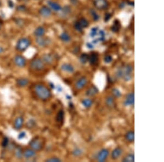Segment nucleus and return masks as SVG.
<instances>
[{
	"label": "nucleus",
	"instance_id": "26",
	"mask_svg": "<svg viewBox=\"0 0 164 162\" xmlns=\"http://www.w3.org/2000/svg\"><path fill=\"white\" fill-rule=\"evenodd\" d=\"M64 117V113L62 110H60L57 114L56 121L57 122H62L63 121Z\"/></svg>",
	"mask_w": 164,
	"mask_h": 162
},
{
	"label": "nucleus",
	"instance_id": "22",
	"mask_svg": "<svg viewBox=\"0 0 164 162\" xmlns=\"http://www.w3.org/2000/svg\"><path fill=\"white\" fill-rule=\"evenodd\" d=\"M16 83L17 85L20 87H24L28 84L29 80L25 78H20L17 80Z\"/></svg>",
	"mask_w": 164,
	"mask_h": 162
},
{
	"label": "nucleus",
	"instance_id": "23",
	"mask_svg": "<svg viewBox=\"0 0 164 162\" xmlns=\"http://www.w3.org/2000/svg\"><path fill=\"white\" fill-rule=\"evenodd\" d=\"M134 161H135V156L133 154H129L122 159V162H133Z\"/></svg>",
	"mask_w": 164,
	"mask_h": 162
},
{
	"label": "nucleus",
	"instance_id": "13",
	"mask_svg": "<svg viewBox=\"0 0 164 162\" xmlns=\"http://www.w3.org/2000/svg\"><path fill=\"white\" fill-rule=\"evenodd\" d=\"M87 79L85 77H82L76 82V86L78 89H81L87 85Z\"/></svg>",
	"mask_w": 164,
	"mask_h": 162
},
{
	"label": "nucleus",
	"instance_id": "16",
	"mask_svg": "<svg viewBox=\"0 0 164 162\" xmlns=\"http://www.w3.org/2000/svg\"><path fill=\"white\" fill-rule=\"evenodd\" d=\"M48 4L53 10H55V11H59L62 10V7L60 5L55 2H54L52 1H48Z\"/></svg>",
	"mask_w": 164,
	"mask_h": 162
},
{
	"label": "nucleus",
	"instance_id": "36",
	"mask_svg": "<svg viewBox=\"0 0 164 162\" xmlns=\"http://www.w3.org/2000/svg\"><path fill=\"white\" fill-rule=\"evenodd\" d=\"M75 28L78 31H81L82 30V26L81 25L79 22H77L76 24H75Z\"/></svg>",
	"mask_w": 164,
	"mask_h": 162
},
{
	"label": "nucleus",
	"instance_id": "29",
	"mask_svg": "<svg viewBox=\"0 0 164 162\" xmlns=\"http://www.w3.org/2000/svg\"><path fill=\"white\" fill-rule=\"evenodd\" d=\"M15 155H16V158L18 159H21L22 158L23 156V152L20 148L18 147L16 148V151H15Z\"/></svg>",
	"mask_w": 164,
	"mask_h": 162
},
{
	"label": "nucleus",
	"instance_id": "31",
	"mask_svg": "<svg viewBox=\"0 0 164 162\" xmlns=\"http://www.w3.org/2000/svg\"><path fill=\"white\" fill-rule=\"evenodd\" d=\"M81 25L82 26V27H87L88 25V22L85 19H81L79 21Z\"/></svg>",
	"mask_w": 164,
	"mask_h": 162
},
{
	"label": "nucleus",
	"instance_id": "43",
	"mask_svg": "<svg viewBox=\"0 0 164 162\" xmlns=\"http://www.w3.org/2000/svg\"><path fill=\"white\" fill-rule=\"evenodd\" d=\"M1 22H0V28H1Z\"/></svg>",
	"mask_w": 164,
	"mask_h": 162
},
{
	"label": "nucleus",
	"instance_id": "18",
	"mask_svg": "<svg viewBox=\"0 0 164 162\" xmlns=\"http://www.w3.org/2000/svg\"><path fill=\"white\" fill-rule=\"evenodd\" d=\"M61 69L62 71H66L68 73H73L74 71V69L73 68V67L68 63H65L63 64L61 67Z\"/></svg>",
	"mask_w": 164,
	"mask_h": 162
},
{
	"label": "nucleus",
	"instance_id": "10",
	"mask_svg": "<svg viewBox=\"0 0 164 162\" xmlns=\"http://www.w3.org/2000/svg\"><path fill=\"white\" fill-rule=\"evenodd\" d=\"M36 42L37 44L41 46H46L49 44V39L45 38H43L42 37H37Z\"/></svg>",
	"mask_w": 164,
	"mask_h": 162
},
{
	"label": "nucleus",
	"instance_id": "15",
	"mask_svg": "<svg viewBox=\"0 0 164 162\" xmlns=\"http://www.w3.org/2000/svg\"><path fill=\"white\" fill-rule=\"evenodd\" d=\"M24 122V119L22 117H17L14 121V127L16 130H19L21 128Z\"/></svg>",
	"mask_w": 164,
	"mask_h": 162
},
{
	"label": "nucleus",
	"instance_id": "8",
	"mask_svg": "<svg viewBox=\"0 0 164 162\" xmlns=\"http://www.w3.org/2000/svg\"><path fill=\"white\" fill-rule=\"evenodd\" d=\"M14 62L16 65L20 67H23L25 66V59L23 56L21 55H16L14 58Z\"/></svg>",
	"mask_w": 164,
	"mask_h": 162
},
{
	"label": "nucleus",
	"instance_id": "33",
	"mask_svg": "<svg viewBox=\"0 0 164 162\" xmlns=\"http://www.w3.org/2000/svg\"><path fill=\"white\" fill-rule=\"evenodd\" d=\"M73 155L75 156H79L82 153V151L79 148H76L73 151Z\"/></svg>",
	"mask_w": 164,
	"mask_h": 162
},
{
	"label": "nucleus",
	"instance_id": "21",
	"mask_svg": "<svg viewBox=\"0 0 164 162\" xmlns=\"http://www.w3.org/2000/svg\"><path fill=\"white\" fill-rule=\"evenodd\" d=\"M98 92V88L96 87L92 86L90 88H89L86 92V94L89 96H92L96 94Z\"/></svg>",
	"mask_w": 164,
	"mask_h": 162
},
{
	"label": "nucleus",
	"instance_id": "17",
	"mask_svg": "<svg viewBox=\"0 0 164 162\" xmlns=\"http://www.w3.org/2000/svg\"><path fill=\"white\" fill-rule=\"evenodd\" d=\"M42 60L44 63L51 65L54 61V57L51 54H45L42 57Z\"/></svg>",
	"mask_w": 164,
	"mask_h": 162
},
{
	"label": "nucleus",
	"instance_id": "19",
	"mask_svg": "<svg viewBox=\"0 0 164 162\" xmlns=\"http://www.w3.org/2000/svg\"><path fill=\"white\" fill-rule=\"evenodd\" d=\"M44 33H45V30L42 26H39V27H37L36 30L34 31V35L37 37H42L43 35H44Z\"/></svg>",
	"mask_w": 164,
	"mask_h": 162
},
{
	"label": "nucleus",
	"instance_id": "27",
	"mask_svg": "<svg viewBox=\"0 0 164 162\" xmlns=\"http://www.w3.org/2000/svg\"><path fill=\"white\" fill-rule=\"evenodd\" d=\"M60 38L62 41H64L65 42H68L71 40V37L70 36L68 35L66 32H64L62 33V35H60Z\"/></svg>",
	"mask_w": 164,
	"mask_h": 162
},
{
	"label": "nucleus",
	"instance_id": "38",
	"mask_svg": "<svg viewBox=\"0 0 164 162\" xmlns=\"http://www.w3.org/2000/svg\"><path fill=\"white\" fill-rule=\"evenodd\" d=\"M92 16H93V18H94V19H95V20H98V15L96 14V13L95 12V11H92Z\"/></svg>",
	"mask_w": 164,
	"mask_h": 162
},
{
	"label": "nucleus",
	"instance_id": "11",
	"mask_svg": "<svg viewBox=\"0 0 164 162\" xmlns=\"http://www.w3.org/2000/svg\"><path fill=\"white\" fill-rule=\"evenodd\" d=\"M40 13L42 16L44 17H49L51 14V10L49 8L46 6H43L41 8L40 10Z\"/></svg>",
	"mask_w": 164,
	"mask_h": 162
},
{
	"label": "nucleus",
	"instance_id": "9",
	"mask_svg": "<svg viewBox=\"0 0 164 162\" xmlns=\"http://www.w3.org/2000/svg\"><path fill=\"white\" fill-rule=\"evenodd\" d=\"M23 156L26 158H31L36 156V151L30 148H26L23 152Z\"/></svg>",
	"mask_w": 164,
	"mask_h": 162
},
{
	"label": "nucleus",
	"instance_id": "4",
	"mask_svg": "<svg viewBox=\"0 0 164 162\" xmlns=\"http://www.w3.org/2000/svg\"><path fill=\"white\" fill-rule=\"evenodd\" d=\"M29 145L31 148L35 151H38L43 148L44 142L40 137H36L31 140L29 143Z\"/></svg>",
	"mask_w": 164,
	"mask_h": 162
},
{
	"label": "nucleus",
	"instance_id": "39",
	"mask_svg": "<svg viewBox=\"0 0 164 162\" xmlns=\"http://www.w3.org/2000/svg\"><path fill=\"white\" fill-rule=\"evenodd\" d=\"M8 140L7 138H5L2 142V146L5 147L8 145Z\"/></svg>",
	"mask_w": 164,
	"mask_h": 162
},
{
	"label": "nucleus",
	"instance_id": "12",
	"mask_svg": "<svg viewBox=\"0 0 164 162\" xmlns=\"http://www.w3.org/2000/svg\"><path fill=\"white\" fill-rule=\"evenodd\" d=\"M134 101H135L134 93H130L126 96V99L124 101V105L126 106L133 105L134 104Z\"/></svg>",
	"mask_w": 164,
	"mask_h": 162
},
{
	"label": "nucleus",
	"instance_id": "1",
	"mask_svg": "<svg viewBox=\"0 0 164 162\" xmlns=\"http://www.w3.org/2000/svg\"><path fill=\"white\" fill-rule=\"evenodd\" d=\"M33 92L38 99L42 101L48 100L51 96L49 89L42 84H36L32 86Z\"/></svg>",
	"mask_w": 164,
	"mask_h": 162
},
{
	"label": "nucleus",
	"instance_id": "37",
	"mask_svg": "<svg viewBox=\"0 0 164 162\" xmlns=\"http://www.w3.org/2000/svg\"><path fill=\"white\" fill-rule=\"evenodd\" d=\"M104 60H105V62L108 63H110L111 61H112V56H110V55H107L105 57Z\"/></svg>",
	"mask_w": 164,
	"mask_h": 162
},
{
	"label": "nucleus",
	"instance_id": "40",
	"mask_svg": "<svg viewBox=\"0 0 164 162\" xmlns=\"http://www.w3.org/2000/svg\"><path fill=\"white\" fill-rule=\"evenodd\" d=\"M87 46L89 49H92V48H93V47H94V46H93L92 44H90V43H87Z\"/></svg>",
	"mask_w": 164,
	"mask_h": 162
},
{
	"label": "nucleus",
	"instance_id": "34",
	"mask_svg": "<svg viewBox=\"0 0 164 162\" xmlns=\"http://www.w3.org/2000/svg\"><path fill=\"white\" fill-rule=\"evenodd\" d=\"M98 30L96 27L93 28L92 31H91V33H90V35L92 37H94L95 35H97L98 34Z\"/></svg>",
	"mask_w": 164,
	"mask_h": 162
},
{
	"label": "nucleus",
	"instance_id": "41",
	"mask_svg": "<svg viewBox=\"0 0 164 162\" xmlns=\"http://www.w3.org/2000/svg\"><path fill=\"white\" fill-rule=\"evenodd\" d=\"M25 133H24H24H20V134H19V135L18 137H21L20 138L24 137V136H25Z\"/></svg>",
	"mask_w": 164,
	"mask_h": 162
},
{
	"label": "nucleus",
	"instance_id": "28",
	"mask_svg": "<svg viewBox=\"0 0 164 162\" xmlns=\"http://www.w3.org/2000/svg\"><path fill=\"white\" fill-rule=\"evenodd\" d=\"M82 103V104L86 108H89L92 106V101L90 99H84L83 100Z\"/></svg>",
	"mask_w": 164,
	"mask_h": 162
},
{
	"label": "nucleus",
	"instance_id": "14",
	"mask_svg": "<svg viewBox=\"0 0 164 162\" xmlns=\"http://www.w3.org/2000/svg\"><path fill=\"white\" fill-rule=\"evenodd\" d=\"M122 152H123V151H122V148H120L119 147L115 148L113 150V152L112 153V155H111L112 158L114 160L118 159V158L120 157L121 156V155L122 154Z\"/></svg>",
	"mask_w": 164,
	"mask_h": 162
},
{
	"label": "nucleus",
	"instance_id": "5",
	"mask_svg": "<svg viewBox=\"0 0 164 162\" xmlns=\"http://www.w3.org/2000/svg\"><path fill=\"white\" fill-rule=\"evenodd\" d=\"M31 42L30 40L26 38H22L19 39L16 44V48L19 51L26 50L30 46Z\"/></svg>",
	"mask_w": 164,
	"mask_h": 162
},
{
	"label": "nucleus",
	"instance_id": "44",
	"mask_svg": "<svg viewBox=\"0 0 164 162\" xmlns=\"http://www.w3.org/2000/svg\"><path fill=\"white\" fill-rule=\"evenodd\" d=\"M0 5H1V2H0Z\"/></svg>",
	"mask_w": 164,
	"mask_h": 162
},
{
	"label": "nucleus",
	"instance_id": "32",
	"mask_svg": "<svg viewBox=\"0 0 164 162\" xmlns=\"http://www.w3.org/2000/svg\"><path fill=\"white\" fill-rule=\"evenodd\" d=\"M46 162H62L61 159L58 158H57V157H53V158H49L48 159H46Z\"/></svg>",
	"mask_w": 164,
	"mask_h": 162
},
{
	"label": "nucleus",
	"instance_id": "20",
	"mask_svg": "<svg viewBox=\"0 0 164 162\" xmlns=\"http://www.w3.org/2000/svg\"><path fill=\"white\" fill-rule=\"evenodd\" d=\"M89 60L90 63L92 65H94L98 62V55L96 53H92L91 54V55L89 57Z\"/></svg>",
	"mask_w": 164,
	"mask_h": 162
},
{
	"label": "nucleus",
	"instance_id": "30",
	"mask_svg": "<svg viewBox=\"0 0 164 162\" xmlns=\"http://www.w3.org/2000/svg\"><path fill=\"white\" fill-rule=\"evenodd\" d=\"M89 57L87 54H82V55L80 57V61L82 62V63H85L87 62L89 60Z\"/></svg>",
	"mask_w": 164,
	"mask_h": 162
},
{
	"label": "nucleus",
	"instance_id": "35",
	"mask_svg": "<svg viewBox=\"0 0 164 162\" xmlns=\"http://www.w3.org/2000/svg\"><path fill=\"white\" fill-rule=\"evenodd\" d=\"M113 93L114 96L116 97H120V96H121V93H120V91L117 89H116V88L113 90Z\"/></svg>",
	"mask_w": 164,
	"mask_h": 162
},
{
	"label": "nucleus",
	"instance_id": "42",
	"mask_svg": "<svg viewBox=\"0 0 164 162\" xmlns=\"http://www.w3.org/2000/svg\"><path fill=\"white\" fill-rule=\"evenodd\" d=\"M3 51H4V49L2 47L0 46V54L2 53Z\"/></svg>",
	"mask_w": 164,
	"mask_h": 162
},
{
	"label": "nucleus",
	"instance_id": "24",
	"mask_svg": "<svg viewBox=\"0 0 164 162\" xmlns=\"http://www.w3.org/2000/svg\"><path fill=\"white\" fill-rule=\"evenodd\" d=\"M125 137L126 139L127 140H128V142H133L135 139V134L134 132L133 131H130L128 132L125 135Z\"/></svg>",
	"mask_w": 164,
	"mask_h": 162
},
{
	"label": "nucleus",
	"instance_id": "6",
	"mask_svg": "<svg viewBox=\"0 0 164 162\" xmlns=\"http://www.w3.org/2000/svg\"><path fill=\"white\" fill-rule=\"evenodd\" d=\"M94 5L98 10H104L108 7L106 0H95Z\"/></svg>",
	"mask_w": 164,
	"mask_h": 162
},
{
	"label": "nucleus",
	"instance_id": "3",
	"mask_svg": "<svg viewBox=\"0 0 164 162\" xmlns=\"http://www.w3.org/2000/svg\"><path fill=\"white\" fill-rule=\"evenodd\" d=\"M30 67L31 71H40L44 69V63L41 59L35 58L31 61Z\"/></svg>",
	"mask_w": 164,
	"mask_h": 162
},
{
	"label": "nucleus",
	"instance_id": "25",
	"mask_svg": "<svg viewBox=\"0 0 164 162\" xmlns=\"http://www.w3.org/2000/svg\"><path fill=\"white\" fill-rule=\"evenodd\" d=\"M106 103L107 104V106L109 107H112L114 105V99L113 98V97L109 96L108 97L106 98Z\"/></svg>",
	"mask_w": 164,
	"mask_h": 162
},
{
	"label": "nucleus",
	"instance_id": "2",
	"mask_svg": "<svg viewBox=\"0 0 164 162\" xmlns=\"http://www.w3.org/2000/svg\"><path fill=\"white\" fill-rule=\"evenodd\" d=\"M133 70L132 67L130 65L123 67L117 71V76L119 77H123L126 81L130 80L131 78V73Z\"/></svg>",
	"mask_w": 164,
	"mask_h": 162
},
{
	"label": "nucleus",
	"instance_id": "7",
	"mask_svg": "<svg viewBox=\"0 0 164 162\" xmlns=\"http://www.w3.org/2000/svg\"><path fill=\"white\" fill-rule=\"evenodd\" d=\"M109 155V151L107 149H103L99 152L98 156V162H103L107 159Z\"/></svg>",
	"mask_w": 164,
	"mask_h": 162
}]
</instances>
